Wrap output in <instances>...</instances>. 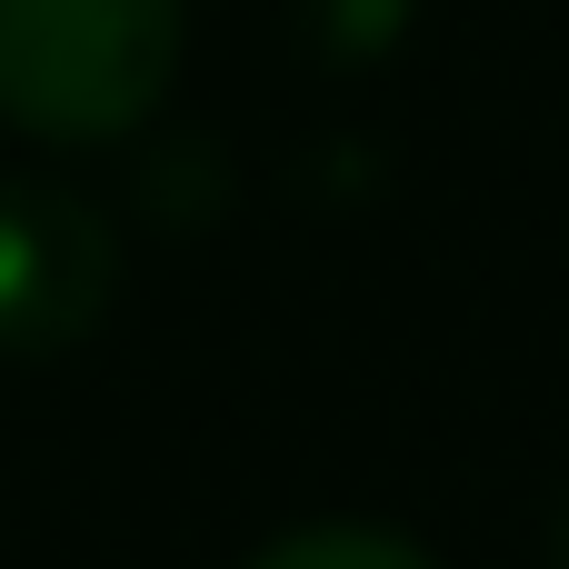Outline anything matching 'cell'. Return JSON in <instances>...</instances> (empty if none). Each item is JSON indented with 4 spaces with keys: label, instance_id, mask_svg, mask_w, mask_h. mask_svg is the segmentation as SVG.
Here are the masks:
<instances>
[{
    "label": "cell",
    "instance_id": "6da1fadb",
    "mask_svg": "<svg viewBox=\"0 0 569 569\" xmlns=\"http://www.w3.org/2000/svg\"><path fill=\"white\" fill-rule=\"evenodd\" d=\"M190 0H0V120L50 150L130 140L180 80Z\"/></svg>",
    "mask_w": 569,
    "mask_h": 569
},
{
    "label": "cell",
    "instance_id": "7a4b0ae2",
    "mask_svg": "<svg viewBox=\"0 0 569 569\" xmlns=\"http://www.w3.org/2000/svg\"><path fill=\"white\" fill-rule=\"evenodd\" d=\"M120 290V240L100 200L70 180L10 170L0 180V360H60L110 320Z\"/></svg>",
    "mask_w": 569,
    "mask_h": 569
},
{
    "label": "cell",
    "instance_id": "3957f363",
    "mask_svg": "<svg viewBox=\"0 0 569 569\" xmlns=\"http://www.w3.org/2000/svg\"><path fill=\"white\" fill-rule=\"evenodd\" d=\"M240 569H440V560L380 520H310V530H280L270 550H250Z\"/></svg>",
    "mask_w": 569,
    "mask_h": 569
},
{
    "label": "cell",
    "instance_id": "277c9868",
    "mask_svg": "<svg viewBox=\"0 0 569 569\" xmlns=\"http://www.w3.org/2000/svg\"><path fill=\"white\" fill-rule=\"evenodd\" d=\"M310 10H320V40H330L340 60H360V50L400 40V0H310Z\"/></svg>",
    "mask_w": 569,
    "mask_h": 569
},
{
    "label": "cell",
    "instance_id": "5b68a950",
    "mask_svg": "<svg viewBox=\"0 0 569 569\" xmlns=\"http://www.w3.org/2000/svg\"><path fill=\"white\" fill-rule=\"evenodd\" d=\"M550 569H569V490H560V510H550Z\"/></svg>",
    "mask_w": 569,
    "mask_h": 569
}]
</instances>
